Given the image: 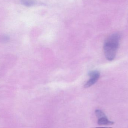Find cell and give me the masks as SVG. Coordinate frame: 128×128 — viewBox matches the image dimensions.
<instances>
[{"label":"cell","mask_w":128,"mask_h":128,"mask_svg":"<svg viewBox=\"0 0 128 128\" xmlns=\"http://www.w3.org/2000/svg\"><path fill=\"white\" fill-rule=\"evenodd\" d=\"M120 38V34L116 33L112 34L105 41L104 46V51L105 57L108 60L111 61L116 58Z\"/></svg>","instance_id":"cell-1"},{"label":"cell","mask_w":128,"mask_h":128,"mask_svg":"<svg viewBox=\"0 0 128 128\" xmlns=\"http://www.w3.org/2000/svg\"><path fill=\"white\" fill-rule=\"evenodd\" d=\"M90 77L89 80L84 84V87L88 88L94 84L98 80L100 76V74L97 70L90 71L88 74Z\"/></svg>","instance_id":"cell-2"},{"label":"cell","mask_w":128,"mask_h":128,"mask_svg":"<svg viewBox=\"0 0 128 128\" xmlns=\"http://www.w3.org/2000/svg\"><path fill=\"white\" fill-rule=\"evenodd\" d=\"M98 124L99 125H110L114 124V122L110 121L106 116L98 119Z\"/></svg>","instance_id":"cell-3"},{"label":"cell","mask_w":128,"mask_h":128,"mask_svg":"<svg viewBox=\"0 0 128 128\" xmlns=\"http://www.w3.org/2000/svg\"><path fill=\"white\" fill-rule=\"evenodd\" d=\"M21 3L26 6H32L35 5L36 2L34 0H20Z\"/></svg>","instance_id":"cell-4"},{"label":"cell","mask_w":128,"mask_h":128,"mask_svg":"<svg viewBox=\"0 0 128 128\" xmlns=\"http://www.w3.org/2000/svg\"><path fill=\"white\" fill-rule=\"evenodd\" d=\"M95 114L98 118H100L102 117L106 116V115L104 112L100 110H96L95 111Z\"/></svg>","instance_id":"cell-5"}]
</instances>
